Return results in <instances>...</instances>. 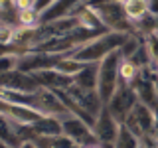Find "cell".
<instances>
[{
  "mask_svg": "<svg viewBox=\"0 0 158 148\" xmlns=\"http://www.w3.org/2000/svg\"><path fill=\"white\" fill-rule=\"evenodd\" d=\"M93 128H95L97 140H99V144H101L103 148H115L118 130H121V122L109 113L107 107H103V111L99 113L97 122H95Z\"/></svg>",
  "mask_w": 158,
  "mask_h": 148,
  "instance_id": "7a4b0ae2",
  "label": "cell"
},
{
  "mask_svg": "<svg viewBox=\"0 0 158 148\" xmlns=\"http://www.w3.org/2000/svg\"><path fill=\"white\" fill-rule=\"evenodd\" d=\"M85 148H103L101 144H89V146H85Z\"/></svg>",
  "mask_w": 158,
  "mask_h": 148,
  "instance_id": "52a82bcc",
  "label": "cell"
},
{
  "mask_svg": "<svg viewBox=\"0 0 158 148\" xmlns=\"http://www.w3.org/2000/svg\"><path fill=\"white\" fill-rule=\"evenodd\" d=\"M14 4L18 6V10H28V8H36V0H14Z\"/></svg>",
  "mask_w": 158,
  "mask_h": 148,
  "instance_id": "8992f818",
  "label": "cell"
},
{
  "mask_svg": "<svg viewBox=\"0 0 158 148\" xmlns=\"http://www.w3.org/2000/svg\"><path fill=\"white\" fill-rule=\"evenodd\" d=\"M121 2L131 22H140L150 14V0H121Z\"/></svg>",
  "mask_w": 158,
  "mask_h": 148,
  "instance_id": "3957f363",
  "label": "cell"
},
{
  "mask_svg": "<svg viewBox=\"0 0 158 148\" xmlns=\"http://www.w3.org/2000/svg\"><path fill=\"white\" fill-rule=\"evenodd\" d=\"M123 61V53L121 49H115L109 56L99 61V75H97V93L101 97L103 105H107L111 101V97L115 95L117 87H118V65Z\"/></svg>",
  "mask_w": 158,
  "mask_h": 148,
  "instance_id": "6da1fadb",
  "label": "cell"
},
{
  "mask_svg": "<svg viewBox=\"0 0 158 148\" xmlns=\"http://www.w3.org/2000/svg\"><path fill=\"white\" fill-rule=\"evenodd\" d=\"M115 148H140V138H138L127 125H121Z\"/></svg>",
  "mask_w": 158,
  "mask_h": 148,
  "instance_id": "5b68a950",
  "label": "cell"
},
{
  "mask_svg": "<svg viewBox=\"0 0 158 148\" xmlns=\"http://www.w3.org/2000/svg\"><path fill=\"white\" fill-rule=\"evenodd\" d=\"M138 71H140V65H136L135 59L123 57L121 65H118V77H121V81H125V83H128V85H132V83L136 81Z\"/></svg>",
  "mask_w": 158,
  "mask_h": 148,
  "instance_id": "277c9868",
  "label": "cell"
}]
</instances>
